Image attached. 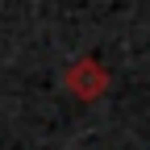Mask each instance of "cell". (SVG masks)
<instances>
[{
  "label": "cell",
  "mask_w": 150,
  "mask_h": 150,
  "mask_svg": "<svg viewBox=\"0 0 150 150\" xmlns=\"http://www.w3.org/2000/svg\"><path fill=\"white\" fill-rule=\"evenodd\" d=\"M63 83H67V92L75 100H83V104H92V100H100L104 92H108V67L100 63V59H92V54H83V59H75L67 71H63Z\"/></svg>",
  "instance_id": "cell-1"
}]
</instances>
